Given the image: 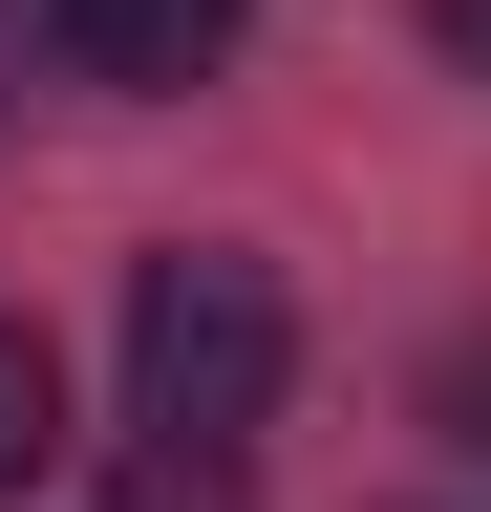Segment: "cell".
<instances>
[{"label": "cell", "mask_w": 491, "mask_h": 512, "mask_svg": "<svg viewBox=\"0 0 491 512\" xmlns=\"http://www.w3.org/2000/svg\"><path fill=\"white\" fill-rule=\"evenodd\" d=\"M278 363H299L278 256H235V235H171V256H129V427H150V448H257Z\"/></svg>", "instance_id": "obj_1"}, {"label": "cell", "mask_w": 491, "mask_h": 512, "mask_svg": "<svg viewBox=\"0 0 491 512\" xmlns=\"http://www.w3.org/2000/svg\"><path fill=\"white\" fill-rule=\"evenodd\" d=\"M235 22H257V0H43V43H65V86H129V107L214 86V64H235Z\"/></svg>", "instance_id": "obj_2"}, {"label": "cell", "mask_w": 491, "mask_h": 512, "mask_svg": "<svg viewBox=\"0 0 491 512\" xmlns=\"http://www.w3.org/2000/svg\"><path fill=\"white\" fill-rule=\"evenodd\" d=\"M65 470V363H43V320H0V491Z\"/></svg>", "instance_id": "obj_3"}, {"label": "cell", "mask_w": 491, "mask_h": 512, "mask_svg": "<svg viewBox=\"0 0 491 512\" xmlns=\"http://www.w3.org/2000/svg\"><path fill=\"white\" fill-rule=\"evenodd\" d=\"M427 43H449V64H470V86H491V0H427Z\"/></svg>", "instance_id": "obj_4"}, {"label": "cell", "mask_w": 491, "mask_h": 512, "mask_svg": "<svg viewBox=\"0 0 491 512\" xmlns=\"http://www.w3.org/2000/svg\"><path fill=\"white\" fill-rule=\"evenodd\" d=\"M449 427H470V448H491V342H449Z\"/></svg>", "instance_id": "obj_5"}]
</instances>
